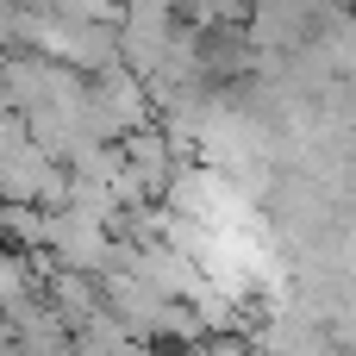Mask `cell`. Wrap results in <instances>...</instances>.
<instances>
[{
	"instance_id": "6da1fadb",
	"label": "cell",
	"mask_w": 356,
	"mask_h": 356,
	"mask_svg": "<svg viewBox=\"0 0 356 356\" xmlns=\"http://www.w3.org/2000/svg\"><path fill=\"white\" fill-rule=\"evenodd\" d=\"M0 307H6V313L31 307V275H25V250H13V244H0Z\"/></svg>"
}]
</instances>
